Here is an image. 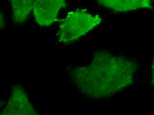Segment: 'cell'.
<instances>
[{"instance_id":"cell-1","label":"cell","mask_w":154,"mask_h":115,"mask_svg":"<svg viewBox=\"0 0 154 115\" xmlns=\"http://www.w3.org/2000/svg\"><path fill=\"white\" fill-rule=\"evenodd\" d=\"M137 69V63L130 59L100 51L88 64L72 69L69 79L86 97L104 98L132 85Z\"/></svg>"},{"instance_id":"cell-2","label":"cell","mask_w":154,"mask_h":115,"mask_svg":"<svg viewBox=\"0 0 154 115\" xmlns=\"http://www.w3.org/2000/svg\"><path fill=\"white\" fill-rule=\"evenodd\" d=\"M102 19L83 9L70 11L61 21L57 33L59 43L65 45L79 40L100 25Z\"/></svg>"},{"instance_id":"cell-3","label":"cell","mask_w":154,"mask_h":115,"mask_svg":"<svg viewBox=\"0 0 154 115\" xmlns=\"http://www.w3.org/2000/svg\"><path fill=\"white\" fill-rule=\"evenodd\" d=\"M66 5V0H35L32 11L35 22L41 27L52 25Z\"/></svg>"},{"instance_id":"cell-4","label":"cell","mask_w":154,"mask_h":115,"mask_svg":"<svg viewBox=\"0 0 154 115\" xmlns=\"http://www.w3.org/2000/svg\"><path fill=\"white\" fill-rule=\"evenodd\" d=\"M1 115H38L30 101L27 93L22 86L16 85L12 88L8 103Z\"/></svg>"},{"instance_id":"cell-5","label":"cell","mask_w":154,"mask_h":115,"mask_svg":"<svg viewBox=\"0 0 154 115\" xmlns=\"http://www.w3.org/2000/svg\"><path fill=\"white\" fill-rule=\"evenodd\" d=\"M100 6L116 13H125L140 9H153L152 0H95Z\"/></svg>"},{"instance_id":"cell-6","label":"cell","mask_w":154,"mask_h":115,"mask_svg":"<svg viewBox=\"0 0 154 115\" xmlns=\"http://www.w3.org/2000/svg\"><path fill=\"white\" fill-rule=\"evenodd\" d=\"M13 21L21 24L26 21L32 11L35 0H9Z\"/></svg>"},{"instance_id":"cell-7","label":"cell","mask_w":154,"mask_h":115,"mask_svg":"<svg viewBox=\"0 0 154 115\" xmlns=\"http://www.w3.org/2000/svg\"><path fill=\"white\" fill-rule=\"evenodd\" d=\"M152 78L151 80V85L154 86V56L153 59L152 63Z\"/></svg>"}]
</instances>
